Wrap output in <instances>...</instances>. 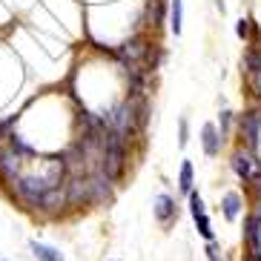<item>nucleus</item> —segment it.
<instances>
[{
  "label": "nucleus",
  "instance_id": "1",
  "mask_svg": "<svg viewBox=\"0 0 261 261\" xmlns=\"http://www.w3.org/2000/svg\"><path fill=\"white\" fill-rule=\"evenodd\" d=\"M98 172L107 178L109 184H118L126 172V138L109 129L100 141V161Z\"/></svg>",
  "mask_w": 261,
  "mask_h": 261
},
{
  "label": "nucleus",
  "instance_id": "2",
  "mask_svg": "<svg viewBox=\"0 0 261 261\" xmlns=\"http://www.w3.org/2000/svg\"><path fill=\"white\" fill-rule=\"evenodd\" d=\"M149 40L144 38V35H132L129 40H123L121 46L115 49V58L123 63V66H144L146 55H149ZM149 75V72H146Z\"/></svg>",
  "mask_w": 261,
  "mask_h": 261
},
{
  "label": "nucleus",
  "instance_id": "3",
  "mask_svg": "<svg viewBox=\"0 0 261 261\" xmlns=\"http://www.w3.org/2000/svg\"><path fill=\"white\" fill-rule=\"evenodd\" d=\"M66 207H72V210L92 207L89 172H86V175H69V181H66Z\"/></svg>",
  "mask_w": 261,
  "mask_h": 261
},
{
  "label": "nucleus",
  "instance_id": "4",
  "mask_svg": "<svg viewBox=\"0 0 261 261\" xmlns=\"http://www.w3.org/2000/svg\"><path fill=\"white\" fill-rule=\"evenodd\" d=\"M232 169H236V175L241 178V181H261V161L253 152L238 149V152L232 155Z\"/></svg>",
  "mask_w": 261,
  "mask_h": 261
},
{
  "label": "nucleus",
  "instance_id": "5",
  "mask_svg": "<svg viewBox=\"0 0 261 261\" xmlns=\"http://www.w3.org/2000/svg\"><path fill=\"white\" fill-rule=\"evenodd\" d=\"M238 126H241V138L247 141L250 152H255L258 138H261V109H247L241 115V121H238Z\"/></svg>",
  "mask_w": 261,
  "mask_h": 261
},
{
  "label": "nucleus",
  "instance_id": "6",
  "mask_svg": "<svg viewBox=\"0 0 261 261\" xmlns=\"http://www.w3.org/2000/svg\"><path fill=\"white\" fill-rule=\"evenodd\" d=\"M89 190H92V207H107V204H112V198H115L112 184L100 175L98 169L89 172Z\"/></svg>",
  "mask_w": 261,
  "mask_h": 261
},
{
  "label": "nucleus",
  "instance_id": "7",
  "mask_svg": "<svg viewBox=\"0 0 261 261\" xmlns=\"http://www.w3.org/2000/svg\"><path fill=\"white\" fill-rule=\"evenodd\" d=\"M40 213H61V210H66V181L58 187H49L46 192H43V198H40Z\"/></svg>",
  "mask_w": 261,
  "mask_h": 261
},
{
  "label": "nucleus",
  "instance_id": "8",
  "mask_svg": "<svg viewBox=\"0 0 261 261\" xmlns=\"http://www.w3.org/2000/svg\"><path fill=\"white\" fill-rule=\"evenodd\" d=\"M190 213L195 218V227L204 238H213V227H210V218H207V210H204V201H201L198 192H190Z\"/></svg>",
  "mask_w": 261,
  "mask_h": 261
},
{
  "label": "nucleus",
  "instance_id": "9",
  "mask_svg": "<svg viewBox=\"0 0 261 261\" xmlns=\"http://www.w3.org/2000/svg\"><path fill=\"white\" fill-rule=\"evenodd\" d=\"M17 175H20V161L6 149V144H0V181L12 184Z\"/></svg>",
  "mask_w": 261,
  "mask_h": 261
},
{
  "label": "nucleus",
  "instance_id": "10",
  "mask_svg": "<svg viewBox=\"0 0 261 261\" xmlns=\"http://www.w3.org/2000/svg\"><path fill=\"white\" fill-rule=\"evenodd\" d=\"M178 215L175 210V201H172V195H167V192H161L158 198H155V218H158V224H164L167 227L172 218Z\"/></svg>",
  "mask_w": 261,
  "mask_h": 261
},
{
  "label": "nucleus",
  "instance_id": "11",
  "mask_svg": "<svg viewBox=\"0 0 261 261\" xmlns=\"http://www.w3.org/2000/svg\"><path fill=\"white\" fill-rule=\"evenodd\" d=\"M201 144H204V152L210 155V158H215V155L221 152V135H218V129H215V123H207L204 129H201Z\"/></svg>",
  "mask_w": 261,
  "mask_h": 261
},
{
  "label": "nucleus",
  "instance_id": "12",
  "mask_svg": "<svg viewBox=\"0 0 261 261\" xmlns=\"http://www.w3.org/2000/svg\"><path fill=\"white\" fill-rule=\"evenodd\" d=\"M247 244H250V250H253V255L261 253V215H253L250 221H247Z\"/></svg>",
  "mask_w": 261,
  "mask_h": 261
},
{
  "label": "nucleus",
  "instance_id": "13",
  "mask_svg": "<svg viewBox=\"0 0 261 261\" xmlns=\"http://www.w3.org/2000/svg\"><path fill=\"white\" fill-rule=\"evenodd\" d=\"M29 250L38 261H63V255L49 244H40V241H29Z\"/></svg>",
  "mask_w": 261,
  "mask_h": 261
},
{
  "label": "nucleus",
  "instance_id": "14",
  "mask_svg": "<svg viewBox=\"0 0 261 261\" xmlns=\"http://www.w3.org/2000/svg\"><path fill=\"white\" fill-rule=\"evenodd\" d=\"M184 3L181 0H172L169 3V29L175 32V35H181V29H184Z\"/></svg>",
  "mask_w": 261,
  "mask_h": 261
},
{
  "label": "nucleus",
  "instance_id": "15",
  "mask_svg": "<svg viewBox=\"0 0 261 261\" xmlns=\"http://www.w3.org/2000/svg\"><path fill=\"white\" fill-rule=\"evenodd\" d=\"M221 207H224V218H227V221H236V218H238V210H241V198H238L236 192H227Z\"/></svg>",
  "mask_w": 261,
  "mask_h": 261
},
{
  "label": "nucleus",
  "instance_id": "16",
  "mask_svg": "<svg viewBox=\"0 0 261 261\" xmlns=\"http://www.w3.org/2000/svg\"><path fill=\"white\" fill-rule=\"evenodd\" d=\"M178 187H181V192H187V195L192 192V164H190V161H184V164H181V175H178Z\"/></svg>",
  "mask_w": 261,
  "mask_h": 261
},
{
  "label": "nucleus",
  "instance_id": "17",
  "mask_svg": "<svg viewBox=\"0 0 261 261\" xmlns=\"http://www.w3.org/2000/svg\"><path fill=\"white\" fill-rule=\"evenodd\" d=\"M247 84H250V89H253L255 98H261V69H250V72H247Z\"/></svg>",
  "mask_w": 261,
  "mask_h": 261
},
{
  "label": "nucleus",
  "instance_id": "18",
  "mask_svg": "<svg viewBox=\"0 0 261 261\" xmlns=\"http://www.w3.org/2000/svg\"><path fill=\"white\" fill-rule=\"evenodd\" d=\"M250 29H253V20H250V17H241V20L236 23V35H238V38H250Z\"/></svg>",
  "mask_w": 261,
  "mask_h": 261
},
{
  "label": "nucleus",
  "instance_id": "19",
  "mask_svg": "<svg viewBox=\"0 0 261 261\" xmlns=\"http://www.w3.org/2000/svg\"><path fill=\"white\" fill-rule=\"evenodd\" d=\"M230 123H232V112L230 109H224L221 112V141H224V135L230 132Z\"/></svg>",
  "mask_w": 261,
  "mask_h": 261
},
{
  "label": "nucleus",
  "instance_id": "20",
  "mask_svg": "<svg viewBox=\"0 0 261 261\" xmlns=\"http://www.w3.org/2000/svg\"><path fill=\"white\" fill-rule=\"evenodd\" d=\"M187 141H190V126H187V118H181V138H178V144L184 146Z\"/></svg>",
  "mask_w": 261,
  "mask_h": 261
},
{
  "label": "nucleus",
  "instance_id": "21",
  "mask_svg": "<svg viewBox=\"0 0 261 261\" xmlns=\"http://www.w3.org/2000/svg\"><path fill=\"white\" fill-rule=\"evenodd\" d=\"M207 255H210V261H218V253H215V244H207Z\"/></svg>",
  "mask_w": 261,
  "mask_h": 261
}]
</instances>
